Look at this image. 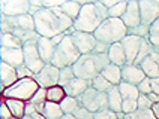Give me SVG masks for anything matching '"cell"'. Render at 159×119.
<instances>
[{
    "label": "cell",
    "mask_w": 159,
    "mask_h": 119,
    "mask_svg": "<svg viewBox=\"0 0 159 119\" xmlns=\"http://www.w3.org/2000/svg\"><path fill=\"white\" fill-rule=\"evenodd\" d=\"M42 115H44L47 119H62L63 116H65V113H63L60 104H57V103H51V101L45 103Z\"/></svg>",
    "instance_id": "cell-26"
},
{
    "label": "cell",
    "mask_w": 159,
    "mask_h": 119,
    "mask_svg": "<svg viewBox=\"0 0 159 119\" xmlns=\"http://www.w3.org/2000/svg\"><path fill=\"white\" fill-rule=\"evenodd\" d=\"M126 9H128V2L126 0H119L117 5H114L111 9H108V15H110V18H119V19H122V17H123L125 12H126Z\"/></svg>",
    "instance_id": "cell-34"
},
{
    "label": "cell",
    "mask_w": 159,
    "mask_h": 119,
    "mask_svg": "<svg viewBox=\"0 0 159 119\" xmlns=\"http://www.w3.org/2000/svg\"><path fill=\"white\" fill-rule=\"evenodd\" d=\"M140 67L143 68V72L146 73L147 77H150V79L159 77V51L158 49H153V52L140 64Z\"/></svg>",
    "instance_id": "cell-17"
},
{
    "label": "cell",
    "mask_w": 159,
    "mask_h": 119,
    "mask_svg": "<svg viewBox=\"0 0 159 119\" xmlns=\"http://www.w3.org/2000/svg\"><path fill=\"white\" fill-rule=\"evenodd\" d=\"M101 75L105 77L111 85H114V86H119L123 82V79H122V67L114 66V64H110L107 68H104Z\"/></svg>",
    "instance_id": "cell-23"
},
{
    "label": "cell",
    "mask_w": 159,
    "mask_h": 119,
    "mask_svg": "<svg viewBox=\"0 0 159 119\" xmlns=\"http://www.w3.org/2000/svg\"><path fill=\"white\" fill-rule=\"evenodd\" d=\"M153 46H152V43L149 42V40H144L143 39V42H141V48H140V52H138V57H137V60H135V64L137 66H140L144 60L147 58L149 55H150L152 52H153Z\"/></svg>",
    "instance_id": "cell-33"
},
{
    "label": "cell",
    "mask_w": 159,
    "mask_h": 119,
    "mask_svg": "<svg viewBox=\"0 0 159 119\" xmlns=\"http://www.w3.org/2000/svg\"><path fill=\"white\" fill-rule=\"evenodd\" d=\"M69 36H71L72 42L75 43V46L78 48V51L81 55H89V54H92L93 49H95V46H96V43H98L95 34L84 33V31H77L75 28H74V31H72Z\"/></svg>",
    "instance_id": "cell-10"
},
{
    "label": "cell",
    "mask_w": 159,
    "mask_h": 119,
    "mask_svg": "<svg viewBox=\"0 0 159 119\" xmlns=\"http://www.w3.org/2000/svg\"><path fill=\"white\" fill-rule=\"evenodd\" d=\"M60 107L65 115H74L75 110L80 107V103H78V98H74V97H65L60 103Z\"/></svg>",
    "instance_id": "cell-32"
},
{
    "label": "cell",
    "mask_w": 159,
    "mask_h": 119,
    "mask_svg": "<svg viewBox=\"0 0 159 119\" xmlns=\"http://www.w3.org/2000/svg\"><path fill=\"white\" fill-rule=\"evenodd\" d=\"M72 79H75V73L72 67H65V68H60V76H59V85L60 86H65L68 82H71Z\"/></svg>",
    "instance_id": "cell-37"
},
{
    "label": "cell",
    "mask_w": 159,
    "mask_h": 119,
    "mask_svg": "<svg viewBox=\"0 0 159 119\" xmlns=\"http://www.w3.org/2000/svg\"><path fill=\"white\" fill-rule=\"evenodd\" d=\"M39 91V85L35 79H18L12 86L6 88L2 95L3 98H15L21 101H30L32 97Z\"/></svg>",
    "instance_id": "cell-5"
},
{
    "label": "cell",
    "mask_w": 159,
    "mask_h": 119,
    "mask_svg": "<svg viewBox=\"0 0 159 119\" xmlns=\"http://www.w3.org/2000/svg\"><path fill=\"white\" fill-rule=\"evenodd\" d=\"M0 58L12 67H21L24 66V52L23 48H0Z\"/></svg>",
    "instance_id": "cell-15"
},
{
    "label": "cell",
    "mask_w": 159,
    "mask_h": 119,
    "mask_svg": "<svg viewBox=\"0 0 159 119\" xmlns=\"http://www.w3.org/2000/svg\"><path fill=\"white\" fill-rule=\"evenodd\" d=\"M23 119H32V118H30V116H24V118H23Z\"/></svg>",
    "instance_id": "cell-51"
},
{
    "label": "cell",
    "mask_w": 159,
    "mask_h": 119,
    "mask_svg": "<svg viewBox=\"0 0 159 119\" xmlns=\"http://www.w3.org/2000/svg\"><path fill=\"white\" fill-rule=\"evenodd\" d=\"M108 49H110V45H107L104 42H98L92 54H108Z\"/></svg>",
    "instance_id": "cell-45"
},
{
    "label": "cell",
    "mask_w": 159,
    "mask_h": 119,
    "mask_svg": "<svg viewBox=\"0 0 159 119\" xmlns=\"http://www.w3.org/2000/svg\"><path fill=\"white\" fill-rule=\"evenodd\" d=\"M30 10V0H2L0 14L6 17L27 15Z\"/></svg>",
    "instance_id": "cell-9"
},
{
    "label": "cell",
    "mask_w": 159,
    "mask_h": 119,
    "mask_svg": "<svg viewBox=\"0 0 159 119\" xmlns=\"http://www.w3.org/2000/svg\"><path fill=\"white\" fill-rule=\"evenodd\" d=\"M14 119H17V118H14Z\"/></svg>",
    "instance_id": "cell-52"
},
{
    "label": "cell",
    "mask_w": 159,
    "mask_h": 119,
    "mask_svg": "<svg viewBox=\"0 0 159 119\" xmlns=\"http://www.w3.org/2000/svg\"><path fill=\"white\" fill-rule=\"evenodd\" d=\"M78 103L80 106L86 107L92 113H98V112L108 109V95L90 86L81 97H78Z\"/></svg>",
    "instance_id": "cell-6"
},
{
    "label": "cell",
    "mask_w": 159,
    "mask_h": 119,
    "mask_svg": "<svg viewBox=\"0 0 159 119\" xmlns=\"http://www.w3.org/2000/svg\"><path fill=\"white\" fill-rule=\"evenodd\" d=\"M23 52H24V66L30 68L33 75H38L45 67V63L42 61L39 51H38V42L24 43Z\"/></svg>",
    "instance_id": "cell-8"
},
{
    "label": "cell",
    "mask_w": 159,
    "mask_h": 119,
    "mask_svg": "<svg viewBox=\"0 0 159 119\" xmlns=\"http://www.w3.org/2000/svg\"><path fill=\"white\" fill-rule=\"evenodd\" d=\"M108 18V9L102 5V2H83V9L74 23V28L77 31L93 34Z\"/></svg>",
    "instance_id": "cell-2"
},
{
    "label": "cell",
    "mask_w": 159,
    "mask_h": 119,
    "mask_svg": "<svg viewBox=\"0 0 159 119\" xmlns=\"http://www.w3.org/2000/svg\"><path fill=\"white\" fill-rule=\"evenodd\" d=\"M59 76H60V68L54 67L53 64H45V67L38 75H35L33 79L38 82L39 88L48 89L59 85Z\"/></svg>",
    "instance_id": "cell-11"
},
{
    "label": "cell",
    "mask_w": 159,
    "mask_h": 119,
    "mask_svg": "<svg viewBox=\"0 0 159 119\" xmlns=\"http://www.w3.org/2000/svg\"><path fill=\"white\" fill-rule=\"evenodd\" d=\"M24 43L12 33H0V48H23Z\"/></svg>",
    "instance_id": "cell-27"
},
{
    "label": "cell",
    "mask_w": 159,
    "mask_h": 119,
    "mask_svg": "<svg viewBox=\"0 0 159 119\" xmlns=\"http://www.w3.org/2000/svg\"><path fill=\"white\" fill-rule=\"evenodd\" d=\"M80 57L81 54H80L78 48L75 46V43L72 42L71 36H66L65 40L56 48V54H54L51 64L57 68L72 67L80 60Z\"/></svg>",
    "instance_id": "cell-4"
},
{
    "label": "cell",
    "mask_w": 159,
    "mask_h": 119,
    "mask_svg": "<svg viewBox=\"0 0 159 119\" xmlns=\"http://www.w3.org/2000/svg\"><path fill=\"white\" fill-rule=\"evenodd\" d=\"M153 107V101L149 98V95L141 94L138 97V110H150Z\"/></svg>",
    "instance_id": "cell-39"
},
{
    "label": "cell",
    "mask_w": 159,
    "mask_h": 119,
    "mask_svg": "<svg viewBox=\"0 0 159 119\" xmlns=\"http://www.w3.org/2000/svg\"><path fill=\"white\" fill-rule=\"evenodd\" d=\"M152 110H153V113H155V116H156V119H159V103H155V104H153Z\"/></svg>",
    "instance_id": "cell-48"
},
{
    "label": "cell",
    "mask_w": 159,
    "mask_h": 119,
    "mask_svg": "<svg viewBox=\"0 0 159 119\" xmlns=\"http://www.w3.org/2000/svg\"><path fill=\"white\" fill-rule=\"evenodd\" d=\"M123 24L129 28H135V27L141 26V12H140V3L137 0H129L128 2V9L122 17Z\"/></svg>",
    "instance_id": "cell-14"
},
{
    "label": "cell",
    "mask_w": 159,
    "mask_h": 119,
    "mask_svg": "<svg viewBox=\"0 0 159 119\" xmlns=\"http://www.w3.org/2000/svg\"><path fill=\"white\" fill-rule=\"evenodd\" d=\"M90 86H92L93 89H96V91H101V92H105L107 94L114 85H111V84H110V82L105 79V77L99 73L96 77H93V79L90 80Z\"/></svg>",
    "instance_id": "cell-30"
},
{
    "label": "cell",
    "mask_w": 159,
    "mask_h": 119,
    "mask_svg": "<svg viewBox=\"0 0 159 119\" xmlns=\"http://www.w3.org/2000/svg\"><path fill=\"white\" fill-rule=\"evenodd\" d=\"M141 37L132 36V34H128L120 42L125 49V54H126V64H135V60L138 57V52H140V48H141Z\"/></svg>",
    "instance_id": "cell-13"
},
{
    "label": "cell",
    "mask_w": 159,
    "mask_h": 119,
    "mask_svg": "<svg viewBox=\"0 0 159 119\" xmlns=\"http://www.w3.org/2000/svg\"><path fill=\"white\" fill-rule=\"evenodd\" d=\"M17 75H18V79H33L35 75L32 73L30 68H27L26 66H21V67L17 68Z\"/></svg>",
    "instance_id": "cell-43"
},
{
    "label": "cell",
    "mask_w": 159,
    "mask_h": 119,
    "mask_svg": "<svg viewBox=\"0 0 159 119\" xmlns=\"http://www.w3.org/2000/svg\"><path fill=\"white\" fill-rule=\"evenodd\" d=\"M128 34H132V36H138V37H141V39H144V40H149L150 27L141 24V26L135 27V28H129V30H128Z\"/></svg>",
    "instance_id": "cell-36"
},
{
    "label": "cell",
    "mask_w": 159,
    "mask_h": 119,
    "mask_svg": "<svg viewBox=\"0 0 159 119\" xmlns=\"http://www.w3.org/2000/svg\"><path fill=\"white\" fill-rule=\"evenodd\" d=\"M89 88H90V82L83 80V79H78V77L72 79L71 82H68L66 85L63 86V89H65L66 95H68V97H74V98L81 97L83 94L87 91Z\"/></svg>",
    "instance_id": "cell-19"
},
{
    "label": "cell",
    "mask_w": 159,
    "mask_h": 119,
    "mask_svg": "<svg viewBox=\"0 0 159 119\" xmlns=\"http://www.w3.org/2000/svg\"><path fill=\"white\" fill-rule=\"evenodd\" d=\"M30 118H32V119H47L44 115H41V113H35V115H32Z\"/></svg>",
    "instance_id": "cell-49"
},
{
    "label": "cell",
    "mask_w": 159,
    "mask_h": 119,
    "mask_svg": "<svg viewBox=\"0 0 159 119\" xmlns=\"http://www.w3.org/2000/svg\"><path fill=\"white\" fill-rule=\"evenodd\" d=\"M137 110H138V101H135V100H123L122 112L125 115H131V113Z\"/></svg>",
    "instance_id": "cell-38"
},
{
    "label": "cell",
    "mask_w": 159,
    "mask_h": 119,
    "mask_svg": "<svg viewBox=\"0 0 159 119\" xmlns=\"http://www.w3.org/2000/svg\"><path fill=\"white\" fill-rule=\"evenodd\" d=\"M65 97H66V92H65L63 86H60V85H56L53 88H48L47 89V101L60 104Z\"/></svg>",
    "instance_id": "cell-29"
},
{
    "label": "cell",
    "mask_w": 159,
    "mask_h": 119,
    "mask_svg": "<svg viewBox=\"0 0 159 119\" xmlns=\"http://www.w3.org/2000/svg\"><path fill=\"white\" fill-rule=\"evenodd\" d=\"M107 95H108V109L116 112V113H120L122 106H123V97L119 91V86H113L107 92Z\"/></svg>",
    "instance_id": "cell-22"
},
{
    "label": "cell",
    "mask_w": 159,
    "mask_h": 119,
    "mask_svg": "<svg viewBox=\"0 0 159 119\" xmlns=\"http://www.w3.org/2000/svg\"><path fill=\"white\" fill-rule=\"evenodd\" d=\"M149 42L155 49L159 51V19L155 21L150 26V34H149Z\"/></svg>",
    "instance_id": "cell-35"
},
{
    "label": "cell",
    "mask_w": 159,
    "mask_h": 119,
    "mask_svg": "<svg viewBox=\"0 0 159 119\" xmlns=\"http://www.w3.org/2000/svg\"><path fill=\"white\" fill-rule=\"evenodd\" d=\"M74 116H75L77 119H95V113H92V112L87 110L86 107L80 106L78 109L75 110V113H74Z\"/></svg>",
    "instance_id": "cell-40"
},
{
    "label": "cell",
    "mask_w": 159,
    "mask_h": 119,
    "mask_svg": "<svg viewBox=\"0 0 159 119\" xmlns=\"http://www.w3.org/2000/svg\"><path fill=\"white\" fill-rule=\"evenodd\" d=\"M119 91L122 94L123 100H135V101H138V97L141 95L140 91H138V86L126 84V82H122L119 85Z\"/></svg>",
    "instance_id": "cell-28"
},
{
    "label": "cell",
    "mask_w": 159,
    "mask_h": 119,
    "mask_svg": "<svg viewBox=\"0 0 159 119\" xmlns=\"http://www.w3.org/2000/svg\"><path fill=\"white\" fill-rule=\"evenodd\" d=\"M138 91H140V94H144V95L152 94V79L150 77H146L141 84L138 85Z\"/></svg>",
    "instance_id": "cell-41"
},
{
    "label": "cell",
    "mask_w": 159,
    "mask_h": 119,
    "mask_svg": "<svg viewBox=\"0 0 159 119\" xmlns=\"http://www.w3.org/2000/svg\"><path fill=\"white\" fill-rule=\"evenodd\" d=\"M5 103L9 107V110L12 113V116L17 119H23L26 116V103L15 98H5Z\"/></svg>",
    "instance_id": "cell-24"
},
{
    "label": "cell",
    "mask_w": 159,
    "mask_h": 119,
    "mask_svg": "<svg viewBox=\"0 0 159 119\" xmlns=\"http://www.w3.org/2000/svg\"><path fill=\"white\" fill-rule=\"evenodd\" d=\"M152 92L159 95V77L152 79Z\"/></svg>",
    "instance_id": "cell-47"
},
{
    "label": "cell",
    "mask_w": 159,
    "mask_h": 119,
    "mask_svg": "<svg viewBox=\"0 0 159 119\" xmlns=\"http://www.w3.org/2000/svg\"><path fill=\"white\" fill-rule=\"evenodd\" d=\"M72 70L75 73V77L83 79V80H87V82H90L93 77H96L99 75V70H98L96 63H95L92 54L81 55L78 61L72 66Z\"/></svg>",
    "instance_id": "cell-7"
},
{
    "label": "cell",
    "mask_w": 159,
    "mask_h": 119,
    "mask_svg": "<svg viewBox=\"0 0 159 119\" xmlns=\"http://www.w3.org/2000/svg\"><path fill=\"white\" fill-rule=\"evenodd\" d=\"M60 9H62L63 12H65V14L71 18L74 23H75V21H77V18L80 17L81 9H83V2H72V0H66V2H65V5H63Z\"/></svg>",
    "instance_id": "cell-25"
},
{
    "label": "cell",
    "mask_w": 159,
    "mask_h": 119,
    "mask_svg": "<svg viewBox=\"0 0 159 119\" xmlns=\"http://www.w3.org/2000/svg\"><path fill=\"white\" fill-rule=\"evenodd\" d=\"M95 119H119V116H117L116 112L105 109V110H101L98 113H95Z\"/></svg>",
    "instance_id": "cell-42"
},
{
    "label": "cell",
    "mask_w": 159,
    "mask_h": 119,
    "mask_svg": "<svg viewBox=\"0 0 159 119\" xmlns=\"http://www.w3.org/2000/svg\"><path fill=\"white\" fill-rule=\"evenodd\" d=\"M56 45L51 42V39H48V37H39V40H38V51H39V55H41V58L44 61L45 64H51V61H53V57L54 54H56Z\"/></svg>",
    "instance_id": "cell-20"
},
{
    "label": "cell",
    "mask_w": 159,
    "mask_h": 119,
    "mask_svg": "<svg viewBox=\"0 0 159 119\" xmlns=\"http://www.w3.org/2000/svg\"><path fill=\"white\" fill-rule=\"evenodd\" d=\"M30 103H32V104L36 107V112L42 115V112H44V106H45V103H47V89H44V88H39V91H38V92L32 97Z\"/></svg>",
    "instance_id": "cell-31"
},
{
    "label": "cell",
    "mask_w": 159,
    "mask_h": 119,
    "mask_svg": "<svg viewBox=\"0 0 159 119\" xmlns=\"http://www.w3.org/2000/svg\"><path fill=\"white\" fill-rule=\"evenodd\" d=\"M93 34H95L98 42L113 45V43L122 42L128 36V27L119 18H108L99 26V28Z\"/></svg>",
    "instance_id": "cell-3"
},
{
    "label": "cell",
    "mask_w": 159,
    "mask_h": 119,
    "mask_svg": "<svg viewBox=\"0 0 159 119\" xmlns=\"http://www.w3.org/2000/svg\"><path fill=\"white\" fill-rule=\"evenodd\" d=\"M62 119H77V118H75L74 115H65V116H63Z\"/></svg>",
    "instance_id": "cell-50"
},
{
    "label": "cell",
    "mask_w": 159,
    "mask_h": 119,
    "mask_svg": "<svg viewBox=\"0 0 159 119\" xmlns=\"http://www.w3.org/2000/svg\"><path fill=\"white\" fill-rule=\"evenodd\" d=\"M0 119H14L12 113L9 110V107L5 103V98L2 97V103H0Z\"/></svg>",
    "instance_id": "cell-44"
},
{
    "label": "cell",
    "mask_w": 159,
    "mask_h": 119,
    "mask_svg": "<svg viewBox=\"0 0 159 119\" xmlns=\"http://www.w3.org/2000/svg\"><path fill=\"white\" fill-rule=\"evenodd\" d=\"M146 73L143 72V68L137 64H126L122 67V79L126 84L138 86L143 80L146 79Z\"/></svg>",
    "instance_id": "cell-16"
},
{
    "label": "cell",
    "mask_w": 159,
    "mask_h": 119,
    "mask_svg": "<svg viewBox=\"0 0 159 119\" xmlns=\"http://www.w3.org/2000/svg\"><path fill=\"white\" fill-rule=\"evenodd\" d=\"M108 58H110V63L114 64V66H119V67L126 66V54H125V49H123V46H122V43L119 42V43L110 45Z\"/></svg>",
    "instance_id": "cell-21"
},
{
    "label": "cell",
    "mask_w": 159,
    "mask_h": 119,
    "mask_svg": "<svg viewBox=\"0 0 159 119\" xmlns=\"http://www.w3.org/2000/svg\"><path fill=\"white\" fill-rule=\"evenodd\" d=\"M36 31L42 37L53 39L59 34H69L74 31V21L60 8L47 9L42 8L35 17Z\"/></svg>",
    "instance_id": "cell-1"
},
{
    "label": "cell",
    "mask_w": 159,
    "mask_h": 119,
    "mask_svg": "<svg viewBox=\"0 0 159 119\" xmlns=\"http://www.w3.org/2000/svg\"><path fill=\"white\" fill-rule=\"evenodd\" d=\"M17 80H18L17 68L6 64V63H3V61H0V84H2L0 86H2V92L6 88L12 86Z\"/></svg>",
    "instance_id": "cell-18"
},
{
    "label": "cell",
    "mask_w": 159,
    "mask_h": 119,
    "mask_svg": "<svg viewBox=\"0 0 159 119\" xmlns=\"http://www.w3.org/2000/svg\"><path fill=\"white\" fill-rule=\"evenodd\" d=\"M35 113H38V112H36V107L30 101H26V116H32V115H35Z\"/></svg>",
    "instance_id": "cell-46"
},
{
    "label": "cell",
    "mask_w": 159,
    "mask_h": 119,
    "mask_svg": "<svg viewBox=\"0 0 159 119\" xmlns=\"http://www.w3.org/2000/svg\"><path fill=\"white\" fill-rule=\"evenodd\" d=\"M140 12H141V24L150 27L155 21L159 19V5L156 0H140Z\"/></svg>",
    "instance_id": "cell-12"
}]
</instances>
